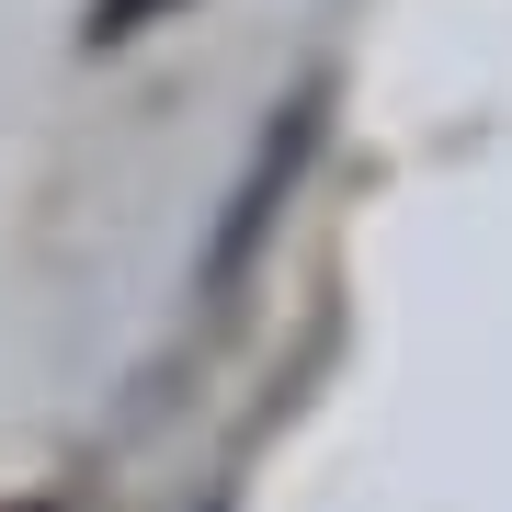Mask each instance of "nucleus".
I'll return each mask as SVG.
<instances>
[{
    "mask_svg": "<svg viewBox=\"0 0 512 512\" xmlns=\"http://www.w3.org/2000/svg\"><path fill=\"white\" fill-rule=\"evenodd\" d=\"M308 114H319V103H296L285 126H274V148H262V171H251V183H239V205H228V228H217V274H239V251H251V228L274 217V183L296 171V148H308Z\"/></svg>",
    "mask_w": 512,
    "mask_h": 512,
    "instance_id": "f257e3e1",
    "label": "nucleus"
}]
</instances>
